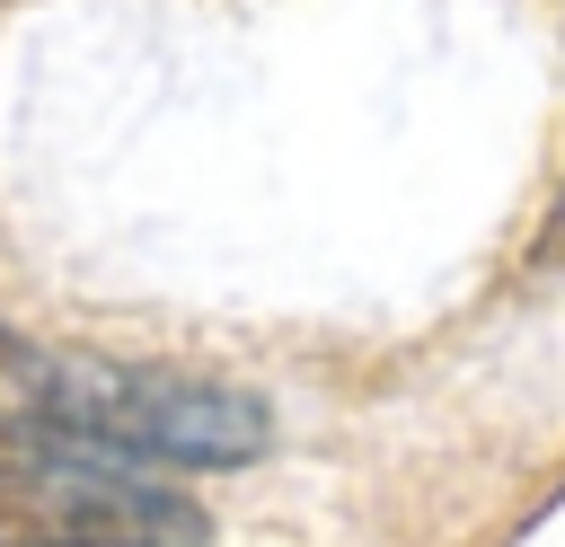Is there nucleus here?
Segmentation results:
<instances>
[{
    "mask_svg": "<svg viewBox=\"0 0 565 547\" xmlns=\"http://www.w3.org/2000/svg\"><path fill=\"white\" fill-rule=\"evenodd\" d=\"M0 432H35L115 468H247L274 441L256 388L177 362H97V353H0Z\"/></svg>",
    "mask_w": 565,
    "mask_h": 547,
    "instance_id": "obj_1",
    "label": "nucleus"
},
{
    "mask_svg": "<svg viewBox=\"0 0 565 547\" xmlns=\"http://www.w3.org/2000/svg\"><path fill=\"white\" fill-rule=\"evenodd\" d=\"M0 547H221L212 512L150 468L0 432Z\"/></svg>",
    "mask_w": 565,
    "mask_h": 547,
    "instance_id": "obj_2",
    "label": "nucleus"
}]
</instances>
